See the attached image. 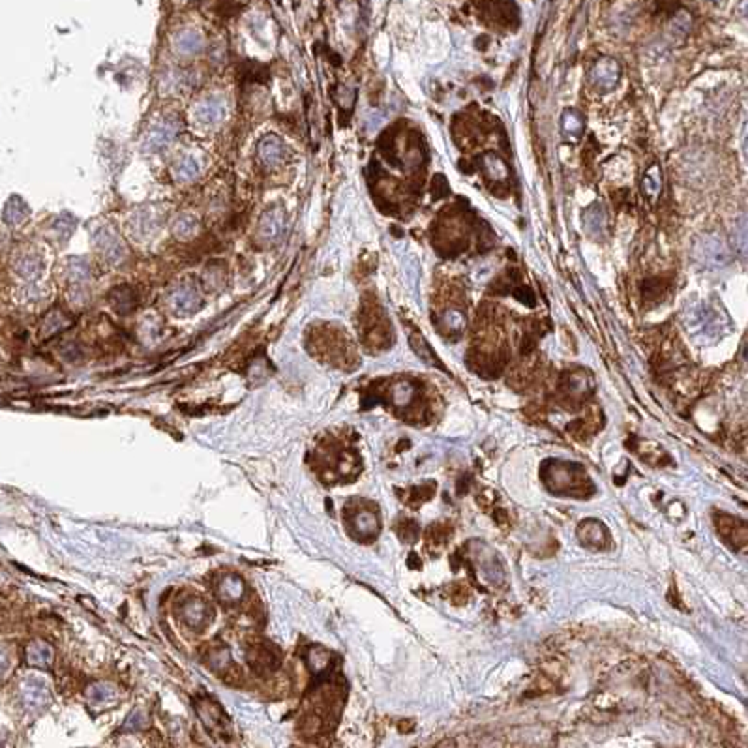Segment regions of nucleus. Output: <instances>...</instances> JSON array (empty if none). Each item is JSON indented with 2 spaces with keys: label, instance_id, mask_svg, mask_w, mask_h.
Instances as JSON below:
<instances>
[{
  "label": "nucleus",
  "instance_id": "nucleus-1",
  "mask_svg": "<svg viewBox=\"0 0 748 748\" xmlns=\"http://www.w3.org/2000/svg\"><path fill=\"white\" fill-rule=\"evenodd\" d=\"M180 132V124L175 118H161L156 124L150 126V130L146 132L143 139V150L144 152H160L171 143L175 137Z\"/></svg>",
  "mask_w": 748,
  "mask_h": 748
},
{
  "label": "nucleus",
  "instance_id": "nucleus-2",
  "mask_svg": "<svg viewBox=\"0 0 748 748\" xmlns=\"http://www.w3.org/2000/svg\"><path fill=\"white\" fill-rule=\"evenodd\" d=\"M285 227H287L285 209L280 207V205H274V207L265 210V214L261 216L257 233H259V238L265 244H274V242H278L284 236Z\"/></svg>",
  "mask_w": 748,
  "mask_h": 748
},
{
  "label": "nucleus",
  "instance_id": "nucleus-3",
  "mask_svg": "<svg viewBox=\"0 0 748 748\" xmlns=\"http://www.w3.org/2000/svg\"><path fill=\"white\" fill-rule=\"evenodd\" d=\"M94 246H96L98 253H102V257L107 263L111 265H117L126 257V246H124L122 238L117 235V231H113L111 227H100L94 233Z\"/></svg>",
  "mask_w": 748,
  "mask_h": 748
},
{
  "label": "nucleus",
  "instance_id": "nucleus-4",
  "mask_svg": "<svg viewBox=\"0 0 748 748\" xmlns=\"http://www.w3.org/2000/svg\"><path fill=\"white\" fill-rule=\"evenodd\" d=\"M171 302L173 308L177 310V313H180V316H190V313H195V311L201 308L203 299H201L197 285L193 284V282H184V284H180L173 291Z\"/></svg>",
  "mask_w": 748,
  "mask_h": 748
},
{
  "label": "nucleus",
  "instance_id": "nucleus-5",
  "mask_svg": "<svg viewBox=\"0 0 748 748\" xmlns=\"http://www.w3.org/2000/svg\"><path fill=\"white\" fill-rule=\"evenodd\" d=\"M161 225L160 214L158 210L152 209V207H141V209L135 210L132 216H130L128 227L130 231L134 233V236L137 238H144V236L154 235V231Z\"/></svg>",
  "mask_w": 748,
  "mask_h": 748
},
{
  "label": "nucleus",
  "instance_id": "nucleus-6",
  "mask_svg": "<svg viewBox=\"0 0 748 748\" xmlns=\"http://www.w3.org/2000/svg\"><path fill=\"white\" fill-rule=\"evenodd\" d=\"M257 156H259V160H261L265 167H276L285 160L287 146H285V143L280 139L278 135L268 134L257 144Z\"/></svg>",
  "mask_w": 748,
  "mask_h": 748
},
{
  "label": "nucleus",
  "instance_id": "nucleus-7",
  "mask_svg": "<svg viewBox=\"0 0 748 748\" xmlns=\"http://www.w3.org/2000/svg\"><path fill=\"white\" fill-rule=\"evenodd\" d=\"M248 662L251 664V668L255 672L265 674V672L278 668L280 655L270 643H259V645H253L248 651Z\"/></svg>",
  "mask_w": 748,
  "mask_h": 748
},
{
  "label": "nucleus",
  "instance_id": "nucleus-8",
  "mask_svg": "<svg viewBox=\"0 0 748 748\" xmlns=\"http://www.w3.org/2000/svg\"><path fill=\"white\" fill-rule=\"evenodd\" d=\"M225 113H227V107L221 98L212 96L203 100L201 103H197L195 107V118H197L201 124H218L224 120Z\"/></svg>",
  "mask_w": 748,
  "mask_h": 748
},
{
  "label": "nucleus",
  "instance_id": "nucleus-9",
  "mask_svg": "<svg viewBox=\"0 0 748 748\" xmlns=\"http://www.w3.org/2000/svg\"><path fill=\"white\" fill-rule=\"evenodd\" d=\"M109 302H111L113 308H115L120 316H126V313H132V311L137 308L139 297H137L134 287H130V285H117V287L109 293Z\"/></svg>",
  "mask_w": 748,
  "mask_h": 748
},
{
  "label": "nucleus",
  "instance_id": "nucleus-10",
  "mask_svg": "<svg viewBox=\"0 0 748 748\" xmlns=\"http://www.w3.org/2000/svg\"><path fill=\"white\" fill-rule=\"evenodd\" d=\"M173 45H175V49H177V53L190 57V54H197L203 51L205 38H203V34L197 33V30L188 28V30H180V33L175 36Z\"/></svg>",
  "mask_w": 748,
  "mask_h": 748
},
{
  "label": "nucleus",
  "instance_id": "nucleus-11",
  "mask_svg": "<svg viewBox=\"0 0 748 748\" xmlns=\"http://www.w3.org/2000/svg\"><path fill=\"white\" fill-rule=\"evenodd\" d=\"M16 272L21 276L23 280H36L40 278V274L43 270V263L42 257H38L36 253H25L16 261Z\"/></svg>",
  "mask_w": 748,
  "mask_h": 748
},
{
  "label": "nucleus",
  "instance_id": "nucleus-12",
  "mask_svg": "<svg viewBox=\"0 0 748 748\" xmlns=\"http://www.w3.org/2000/svg\"><path fill=\"white\" fill-rule=\"evenodd\" d=\"M180 615L182 619L186 621L188 626L199 628V626H203L205 621H207L209 608H207V604L201 602V600H190V602H186V604L182 606Z\"/></svg>",
  "mask_w": 748,
  "mask_h": 748
},
{
  "label": "nucleus",
  "instance_id": "nucleus-13",
  "mask_svg": "<svg viewBox=\"0 0 748 748\" xmlns=\"http://www.w3.org/2000/svg\"><path fill=\"white\" fill-rule=\"evenodd\" d=\"M66 278L71 285H83L91 280V267L83 257H71L66 263Z\"/></svg>",
  "mask_w": 748,
  "mask_h": 748
},
{
  "label": "nucleus",
  "instance_id": "nucleus-14",
  "mask_svg": "<svg viewBox=\"0 0 748 748\" xmlns=\"http://www.w3.org/2000/svg\"><path fill=\"white\" fill-rule=\"evenodd\" d=\"M197 227H199L197 218H195L193 214H188V212L177 214L171 225L173 235L177 236V238H180V241H188L190 236L195 235V233H197Z\"/></svg>",
  "mask_w": 748,
  "mask_h": 748
},
{
  "label": "nucleus",
  "instance_id": "nucleus-15",
  "mask_svg": "<svg viewBox=\"0 0 748 748\" xmlns=\"http://www.w3.org/2000/svg\"><path fill=\"white\" fill-rule=\"evenodd\" d=\"M218 594L224 602H235L244 594V583H242L241 577L225 576L221 583H219Z\"/></svg>",
  "mask_w": 748,
  "mask_h": 748
},
{
  "label": "nucleus",
  "instance_id": "nucleus-16",
  "mask_svg": "<svg viewBox=\"0 0 748 748\" xmlns=\"http://www.w3.org/2000/svg\"><path fill=\"white\" fill-rule=\"evenodd\" d=\"M173 175L180 182L195 180L199 177V163L192 156H184L177 161V166L173 167Z\"/></svg>",
  "mask_w": 748,
  "mask_h": 748
},
{
  "label": "nucleus",
  "instance_id": "nucleus-17",
  "mask_svg": "<svg viewBox=\"0 0 748 748\" xmlns=\"http://www.w3.org/2000/svg\"><path fill=\"white\" fill-rule=\"evenodd\" d=\"M27 216H28V207L21 197H11L10 201L6 203V209H4L6 224L19 225L21 221H25Z\"/></svg>",
  "mask_w": 748,
  "mask_h": 748
},
{
  "label": "nucleus",
  "instance_id": "nucleus-18",
  "mask_svg": "<svg viewBox=\"0 0 748 748\" xmlns=\"http://www.w3.org/2000/svg\"><path fill=\"white\" fill-rule=\"evenodd\" d=\"M43 325H45L47 334H57V332H60L62 328H66V326L70 325V321H68L66 316H62L60 311H53V313H49Z\"/></svg>",
  "mask_w": 748,
  "mask_h": 748
},
{
  "label": "nucleus",
  "instance_id": "nucleus-19",
  "mask_svg": "<svg viewBox=\"0 0 748 748\" xmlns=\"http://www.w3.org/2000/svg\"><path fill=\"white\" fill-rule=\"evenodd\" d=\"M54 227H57V231H59V235L68 238V236H71V233H74V229H75V219L71 218V216L59 218L57 221H54Z\"/></svg>",
  "mask_w": 748,
  "mask_h": 748
},
{
  "label": "nucleus",
  "instance_id": "nucleus-20",
  "mask_svg": "<svg viewBox=\"0 0 748 748\" xmlns=\"http://www.w3.org/2000/svg\"><path fill=\"white\" fill-rule=\"evenodd\" d=\"M79 349H77V345L75 343H70L68 347H64V357L66 358H70V360H75V358L79 357Z\"/></svg>",
  "mask_w": 748,
  "mask_h": 748
}]
</instances>
